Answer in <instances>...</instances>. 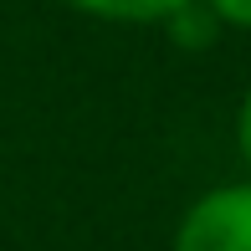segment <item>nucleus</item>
Returning <instances> with one entry per match:
<instances>
[{
	"label": "nucleus",
	"instance_id": "obj_1",
	"mask_svg": "<svg viewBox=\"0 0 251 251\" xmlns=\"http://www.w3.org/2000/svg\"><path fill=\"white\" fill-rule=\"evenodd\" d=\"M175 251H251V179L205 190L179 215Z\"/></svg>",
	"mask_w": 251,
	"mask_h": 251
},
{
	"label": "nucleus",
	"instance_id": "obj_2",
	"mask_svg": "<svg viewBox=\"0 0 251 251\" xmlns=\"http://www.w3.org/2000/svg\"><path fill=\"white\" fill-rule=\"evenodd\" d=\"M67 5L93 21H108V26H169L195 0H67Z\"/></svg>",
	"mask_w": 251,
	"mask_h": 251
},
{
	"label": "nucleus",
	"instance_id": "obj_3",
	"mask_svg": "<svg viewBox=\"0 0 251 251\" xmlns=\"http://www.w3.org/2000/svg\"><path fill=\"white\" fill-rule=\"evenodd\" d=\"M200 5L221 21V31H251V0H200Z\"/></svg>",
	"mask_w": 251,
	"mask_h": 251
},
{
	"label": "nucleus",
	"instance_id": "obj_4",
	"mask_svg": "<svg viewBox=\"0 0 251 251\" xmlns=\"http://www.w3.org/2000/svg\"><path fill=\"white\" fill-rule=\"evenodd\" d=\"M236 149H241V159H246V169H251V87H246L241 108H236Z\"/></svg>",
	"mask_w": 251,
	"mask_h": 251
}]
</instances>
